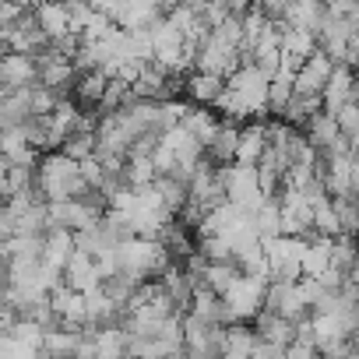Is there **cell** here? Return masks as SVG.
Returning a JSON list of instances; mask_svg holds the SVG:
<instances>
[{
  "label": "cell",
  "mask_w": 359,
  "mask_h": 359,
  "mask_svg": "<svg viewBox=\"0 0 359 359\" xmlns=\"http://www.w3.org/2000/svg\"><path fill=\"white\" fill-rule=\"evenodd\" d=\"M268 278H254V275H240L236 285L222 296L226 306L233 310L236 324H254L264 313V299H268Z\"/></svg>",
  "instance_id": "6da1fadb"
},
{
  "label": "cell",
  "mask_w": 359,
  "mask_h": 359,
  "mask_svg": "<svg viewBox=\"0 0 359 359\" xmlns=\"http://www.w3.org/2000/svg\"><path fill=\"white\" fill-rule=\"evenodd\" d=\"M264 313H275V317H285V320L299 324L313 310L299 296V282H271L268 285V299H264Z\"/></svg>",
  "instance_id": "7a4b0ae2"
},
{
  "label": "cell",
  "mask_w": 359,
  "mask_h": 359,
  "mask_svg": "<svg viewBox=\"0 0 359 359\" xmlns=\"http://www.w3.org/2000/svg\"><path fill=\"white\" fill-rule=\"evenodd\" d=\"M0 85H4V92L36 88L39 85V64H36V57L4 53V57H0Z\"/></svg>",
  "instance_id": "3957f363"
},
{
  "label": "cell",
  "mask_w": 359,
  "mask_h": 359,
  "mask_svg": "<svg viewBox=\"0 0 359 359\" xmlns=\"http://www.w3.org/2000/svg\"><path fill=\"white\" fill-rule=\"evenodd\" d=\"M334 60L327 57V53H313L306 64H303V71H299V78H296V95H324V88H327V81H331V74H334Z\"/></svg>",
  "instance_id": "277c9868"
},
{
  "label": "cell",
  "mask_w": 359,
  "mask_h": 359,
  "mask_svg": "<svg viewBox=\"0 0 359 359\" xmlns=\"http://www.w3.org/2000/svg\"><path fill=\"white\" fill-rule=\"evenodd\" d=\"M268 155V120H254L243 123L240 130V151H236V165H261V158Z\"/></svg>",
  "instance_id": "5b68a950"
},
{
  "label": "cell",
  "mask_w": 359,
  "mask_h": 359,
  "mask_svg": "<svg viewBox=\"0 0 359 359\" xmlns=\"http://www.w3.org/2000/svg\"><path fill=\"white\" fill-rule=\"evenodd\" d=\"M226 88H229L226 78H215V74H205V71H194L187 78V99H191V106L212 109V106H219V99L226 95Z\"/></svg>",
  "instance_id": "8992f818"
},
{
  "label": "cell",
  "mask_w": 359,
  "mask_h": 359,
  "mask_svg": "<svg viewBox=\"0 0 359 359\" xmlns=\"http://www.w3.org/2000/svg\"><path fill=\"white\" fill-rule=\"evenodd\" d=\"M254 331L264 345H275V348H292L296 345V324L285 320V317H275V313H261L254 320Z\"/></svg>",
  "instance_id": "52a82bcc"
},
{
  "label": "cell",
  "mask_w": 359,
  "mask_h": 359,
  "mask_svg": "<svg viewBox=\"0 0 359 359\" xmlns=\"http://www.w3.org/2000/svg\"><path fill=\"white\" fill-rule=\"evenodd\" d=\"M257 345H261V338H257L254 324H233L226 331V352H222V359H254L257 355Z\"/></svg>",
  "instance_id": "ba28073f"
},
{
  "label": "cell",
  "mask_w": 359,
  "mask_h": 359,
  "mask_svg": "<svg viewBox=\"0 0 359 359\" xmlns=\"http://www.w3.org/2000/svg\"><path fill=\"white\" fill-rule=\"evenodd\" d=\"M184 127L205 144V151H208V144L215 141V134L222 130V116L215 113V109H205V106H191V113L184 116Z\"/></svg>",
  "instance_id": "9c48e42d"
},
{
  "label": "cell",
  "mask_w": 359,
  "mask_h": 359,
  "mask_svg": "<svg viewBox=\"0 0 359 359\" xmlns=\"http://www.w3.org/2000/svg\"><path fill=\"white\" fill-rule=\"evenodd\" d=\"M74 250H78V243H74V233H67V229H53V233H46L43 264H50V268L64 271V268H67V261L74 257Z\"/></svg>",
  "instance_id": "30bf717a"
},
{
  "label": "cell",
  "mask_w": 359,
  "mask_h": 359,
  "mask_svg": "<svg viewBox=\"0 0 359 359\" xmlns=\"http://www.w3.org/2000/svg\"><path fill=\"white\" fill-rule=\"evenodd\" d=\"M36 22L39 29L57 43L64 36H71V15H67V4H36Z\"/></svg>",
  "instance_id": "8fae6325"
},
{
  "label": "cell",
  "mask_w": 359,
  "mask_h": 359,
  "mask_svg": "<svg viewBox=\"0 0 359 359\" xmlns=\"http://www.w3.org/2000/svg\"><path fill=\"white\" fill-rule=\"evenodd\" d=\"M254 229L261 240H278L285 236V215H282V201H264V208L254 215Z\"/></svg>",
  "instance_id": "7c38bea8"
},
{
  "label": "cell",
  "mask_w": 359,
  "mask_h": 359,
  "mask_svg": "<svg viewBox=\"0 0 359 359\" xmlns=\"http://www.w3.org/2000/svg\"><path fill=\"white\" fill-rule=\"evenodd\" d=\"M303 134L310 137V144H313L317 151H324V148H331V144L341 137V127H338V120H334L331 113H324V109H320V113L310 120V127H306Z\"/></svg>",
  "instance_id": "4fadbf2b"
},
{
  "label": "cell",
  "mask_w": 359,
  "mask_h": 359,
  "mask_svg": "<svg viewBox=\"0 0 359 359\" xmlns=\"http://www.w3.org/2000/svg\"><path fill=\"white\" fill-rule=\"evenodd\" d=\"M317 50H320V46H317V36H313V32H306V29H292V25L282 22V53H292V57L310 60Z\"/></svg>",
  "instance_id": "5bb4252c"
},
{
  "label": "cell",
  "mask_w": 359,
  "mask_h": 359,
  "mask_svg": "<svg viewBox=\"0 0 359 359\" xmlns=\"http://www.w3.org/2000/svg\"><path fill=\"white\" fill-rule=\"evenodd\" d=\"M313 229H317V236H327V240H341V236H345L341 215H338V208H334V198H327V201H320V205L313 208Z\"/></svg>",
  "instance_id": "9a60e30c"
},
{
  "label": "cell",
  "mask_w": 359,
  "mask_h": 359,
  "mask_svg": "<svg viewBox=\"0 0 359 359\" xmlns=\"http://www.w3.org/2000/svg\"><path fill=\"white\" fill-rule=\"evenodd\" d=\"M240 275H243L240 264H208V271H205V289H212L215 296H226V292L236 285Z\"/></svg>",
  "instance_id": "2e32d148"
},
{
  "label": "cell",
  "mask_w": 359,
  "mask_h": 359,
  "mask_svg": "<svg viewBox=\"0 0 359 359\" xmlns=\"http://www.w3.org/2000/svg\"><path fill=\"white\" fill-rule=\"evenodd\" d=\"M95 148H99V137L95 134H71L60 151L67 158H74V162H88V158H95Z\"/></svg>",
  "instance_id": "e0dca14e"
},
{
  "label": "cell",
  "mask_w": 359,
  "mask_h": 359,
  "mask_svg": "<svg viewBox=\"0 0 359 359\" xmlns=\"http://www.w3.org/2000/svg\"><path fill=\"white\" fill-rule=\"evenodd\" d=\"M299 296H303V299H306V306L313 310V306L327 296V289L320 285V278H306V275H303V278H299Z\"/></svg>",
  "instance_id": "ac0fdd59"
},
{
  "label": "cell",
  "mask_w": 359,
  "mask_h": 359,
  "mask_svg": "<svg viewBox=\"0 0 359 359\" xmlns=\"http://www.w3.org/2000/svg\"><path fill=\"white\" fill-rule=\"evenodd\" d=\"M352 158H355V165H359V137L352 141Z\"/></svg>",
  "instance_id": "d6986e66"
},
{
  "label": "cell",
  "mask_w": 359,
  "mask_h": 359,
  "mask_svg": "<svg viewBox=\"0 0 359 359\" xmlns=\"http://www.w3.org/2000/svg\"><path fill=\"white\" fill-rule=\"evenodd\" d=\"M32 359H53V355H50V352H46V348H39V352H36V355H32Z\"/></svg>",
  "instance_id": "ffe728a7"
},
{
  "label": "cell",
  "mask_w": 359,
  "mask_h": 359,
  "mask_svg": "<svg viewBox=\"0 0 359 359\" xmlns=\"http://www.w3.org/2000/svg\"><path fill=\"white\" fill-rule=\"evenodd\" d=\"M355 99H359V67H355Z\"/></svg>",
  "instance_id": "44dd1931"
}]
</instances>
